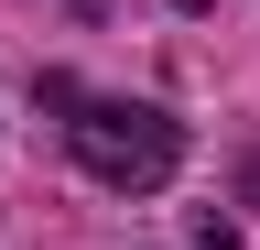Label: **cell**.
I'll return each instance as SVG.
<instances>
[{
	"label": "cell",
	"instance_id": "1",
	"mask_svg": "<svg viewBox=\"0 0 260 250\" xmlns=\"http://www.w3.org/2000/svg\"><path fill=\"white\" fill-rule=\"evenodd\" d=\"M44 109L65 120V152H76L109 196H152V185H174V163H184V131L152 98H87L76 76H44Z\"/></svg>",
	"mask_w": 260,
	"mask_h": 250
}]
</instances>
